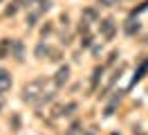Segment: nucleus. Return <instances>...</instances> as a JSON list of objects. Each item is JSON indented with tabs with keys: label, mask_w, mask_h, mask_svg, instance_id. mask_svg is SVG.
<instances>
[{
	"label": "nucleus",
	"mask_w": 148,
	"mask_h": 135,
	"mask_svg": "<svg viewBox=\"0 0 148 135\" xmlns=\"http://www.w3.org/2000/svg\"><path fill=\"white\" fill-rule=\"evenodd\" d=\"M54 92L49 90V83L47 79H34L23 86V101L25 104H34V106H40L45 101H52Z\"/></svg>",
	"instance_id": "1"
},
{
	"label": "nucleus",
	"mask_w": 148,
	"mask_h": 135,
	"mask_svg": "<svg viewBox=\"0 0 148 135\" xmlns=\"http://www.w3.org/2000/svg\"><path fill=\"white\" fill-rule=\"evenodd\" d=\"M99 29H101V36L106 38V41H110L112 36H114V32H117V23L112 20V18H103L101 23H99Z\"/></svg>",
	"instance_id": "2"
},
{
	"label": "nucleus",
	"mask_w": 148,
	"mask_h": 135,
	"mask_svg": "<svg viewBox=\"0 0 148 135\" xmlns=\"http://www.w3.org/2000/svg\"><path fill=\"white\" fill-rule=\"evenodd\" d=\"M97 18H99V11H97L94 7L83 9V14H81V32H83V29H88V25H90V23H97Z\"/></svg>",
	"instance_id": "3"
},
{
	"label": "nucleus",
	"mask_w": 148,
	"mask_h": 135,
	"mask_svg": "<svg viewBox=\"0 0 148 135\" xmlns=\"http://www.w3.org/2000/svg\"><path fill=\"white\" fill-rule=\"evenodd\" d=\"M67 79H70V68L63 65V68H58V72L54 74V86L56 88H63L65 83H67Z\"/></svg>",
	"instance_id": "4"
},
{
	"label": "nucleus",
	"mask_w": 148,
	"mask_h": 135,
	"mask_svg": "<svg viewBox=\"0 0 148 135\" xmlns=\"http://www.w3.org/2000/svg\"><path fill=\"white\" fill-rule=\"evenodd\" d=\"M9 88H11V74L5 68H0V92H5Z\"/></svg>",
	"instance_id": "5"
},
{
	"label": "nucleus",
	"mask_w": 148,
	"mask_h": 135,
	"mask_svg": "<svg viewBox=\"0 0 148 135\" xmlns=\"http://www.w3.org/2000/svg\"><path fill=\"white\" fill-rule=\"evenodd\" d=\"M11 47H14V41L2 38V41H0V59H7V56L11 54Z\"/></svg>",
	"instance_id": "6"
},
{
	"label": "nucleus",
	"mask_w": 148,
	"mask_h": 135,
	"mask_svg": "<svg viewBox=\"0 0 148 135\" xmlns=\"http://www.w3.org/2000/svg\"><path fill=\"white\" fill-rule=\"evenodd\" d=\"M123 29H126V34H135V32H139V20H135V18H128L126 20V25H123Z\"/></svg>",
	"instance_id": "7"
},
{
	"label": "nucleus",
	"mask_w": 148,
	"mask_h": 135,
	"mask_svg": "<svg viewBox=\"0 0 148 135\" xmlns=\"http://www.w3.org/2000/svg\"><path fill=\"white\" fill-rule=\"evenodd\" d=\"M119 101H121V92H117V97L112 99L110 104H108V108H106V117H110L112 113H114V108H117V104H119Z\"/></svg>",
	"instance_id": "8"
},
{
	"label": "nucleus",
	"mask_w": 148,
	"mask_h": 135,
	"mask_svg": "<svg viewBox=\"0 0 148 135\" xmlns=\"http://www.w3.org/2000/svg\"><path fill=\"white\" fill-rule=\"evenodd\" d=\"M148 72V61H144L141 63V68H139L137 72H135V79H132V83H137V81H141L144 79V74H146Z\"/></svg>",
	"instance_id": "9"
},
{
	"label": "nucleus",
	"mask_w": 148,
	"mask_h": 135,
	"mask_svg": "<svg viewBox=\"0 0 148 135\" xmlns=\"http://www.w3.org/2000/svg\"><path fill=\"white\" fill-rule=\"evenodd\" d=\"M23 52H25V50H23V43H20V41H14V47H11V54H14L16 59H23Z\"/></svg>",
	"instance_id": "10"
},
{
	"label": "nucleus",
	"mask_w": 148,
	"mask_h": 135,
	"mask_svg": "<svg viewBox=\"0 0 148 135\" xmlns=\"http://www.w3.org/2000/svg\"><path fill=\"white\" fill-rule=\"evenodd\" d=\"M103 74V68H97V70H94V74H92V90L97 88V83H99V77H101Z\"/></svg>",
	"instance_id": "11"
},
{
	"label": "nucleus",
	"mask_w": 148,
	"mask_h": 135,
	"mask_svg": "<svg viewBox=\"0 0 148 135\" xmlns=\"http://www.w3.org/2000/svg\"><path fill=\"white\" fill-rule=\"evenodd\" d=\"M18 2H20V0H16V2H11L9 7H7V14H9V16H14V14L18 11Z\"/></svg>",
	"instance_id": "12"
},
{
	"label": "nucleus",
	"mask_w": 148,
	"mask_h": 135,
	"mask_svg": "<svg viewBox=\"0 0 148 135\" xmlns=\"http://www.w3.org/2000/svg\"><path fill=\"white\" fill-rule=\"evenodd\" d=\"M99 5L101 7H114V5H119V0H99Z\"/></svg>",
	"instance_id": "13"
},
{
	"label": "nucleus",
	"mask_w": 148,
	"mask_h": 135,
	"mask_svg": "<svg viewBox=\"0 0 148 135\" xmlns=\"http://www.w3.org/2000/svg\"><path fill=\"white\" fill-rule=\"evenodd\" d=\"M76 133H79V122H74V124L70 126V133L67 135H76Z\"/></svg>",
	"instance_id": "14"
},
{
	"label": "nucleus",
	"mask_w": 148,
	"mask_h": 135,
	"mask_svg": "<svg viewBox=\"0 0 148 135\" xmlns=\"http://www.w3.org/2000/svg\"><path fill=\"white\" fill-rule=\"evenodd\" d=\"M81 43H83V47H90V43H92V36H85Z\"/></svg>",
	"instance_id": "15"
}]
</instances>
